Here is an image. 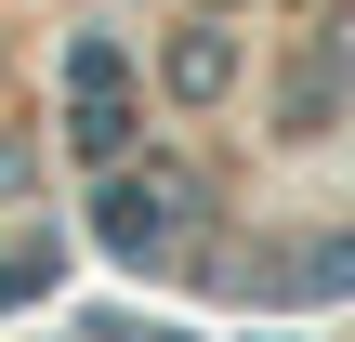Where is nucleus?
<instances>
[{
	"label": "nucleus",
	"instance_id": "f03ea898",
	"mask_svg": "<svg viewBox=\"0 0 355 342\" xmlns=\"http://www.w3.org/2000/svg\"><path fill=\"white\" fill-rule=\"evenodd\" d=\"M224 79H237L224 40H184V53H171V92H224Z\"/></svg>",
	"mask_w": 355,
	"mask_h": 342
},
{
	"label": "nucleus",
	"instance_id": "f257e3e1",
	"mask_svg": "<svg viewBox=\"0 0 355 342\" xmlns=\"http://www.w3.org/2000/svg\"><path fill=\"white\" fill-rule=\"evenodd\" d=\"M92 224H105V250H158L171 198H158V185H105V198H92Z\"/></svg>",
	"mask_w": 355,
	"mask_h": 342
}]
</instances>
